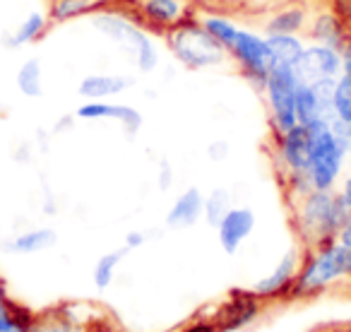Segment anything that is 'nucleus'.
<instances>
[{
	"label": "nucleus",
	"instance_id": "33",
	"mask_svg": "<svg viewBox=\"0 0 351 332\" xmlns=\"http://www.w3.org/2000/svg\"><path fill=\"white\" fill-rule=\"evenodd\" d=\"M337 241H341V244L349 246V248H351V215H349V220H346V224L341 226V231H339V236H337Z\"/></svg>",
	"mask_w": 351,
	"mask_h": 332
},
{
	"label": "nucleus",
	"instance_id": "34",
	"mask_svg": "<svg viewBox=\"0 0 351 332\" xmlns=\"http://www.w3.org/2000/svg\"><path fill=\"white\" fill-rule=\"evenodd\" d=\"M215 330H217L215 322H197V325H191L181 332H215Z\"/></svg>",
	"mask_w": 351,
	"mask_h": 332
},
{
	"label": "nucleus",
	"instance_id": "32",
	"mask_svg": "<svg viewBox=\"0 0 351 332\" xmlns=\"http://www.w3.org/2000/svg\"><path fill=\"white\" fill-rule=\"evenodd\" d=\"M339 195H341V200H344L346 210L351 212V176L346 178L344 183H341V191H339Z\"/></svg>",
	"mask_w": 351,
	"mask_h": 332
},
{
	"label": "nucleus",
	"instance_id": "5",
	"mask_svg": "<svg viewBox=\"0 0 351 332\" xmlns=\"http://www.w3.org/2000/svg\"><path fill=\"white\" fill-rule=\"evenodd\" d=\"M351 277V248L341 241H327L322 246H315L311 255H306L301 263V270L293 282L291 296L308 298L325 292L339 279Z\"/></svg>",
	"mask_w": 351,
	"mask_h": 332
},
{
	"label": "nucleus",
	"instance_id": "7",
	"mask_svg": "<svg viewBox=\"0 0 351 332\" xmlns=\"http://www.w3.org/2000/svg\"><path fill=\"white\" fill-rule=\"evenodd\" d=\"M277 171L282 176V183L287 188L289 198L298 200L306 193H311V181H308V132L303 126H296L291 130L277 135Z\"/></svg>",
	"mask_w": 351,
	"mask_h": 332
},
{
	"label": "nucleus",
	"instance_id": "4",
	"mask_svg": "<svg viewBox=\"0 0 351 332\" xmlns=\"http://www.w3.org/2000/svg\"><path fill=\"white\" fill-rule=\"evenodd\" d=\"M351 212L346 210L344 200L335 191H315L306 193L296 200L293 207V224L296 231L308 246H322L339 236L341 226L346 224Z\"/></svg>",
	"mask_w": 351,
	"mask_h": 332
},
{
	"label": "nucleus",
	"instance_id": "20",
	"mask_svg": "<svg viewBox=\"0 0 351 332\" xmlns=\"http://www.w3.org/2000/svg\"><path fill=\"white\" fill-rule=\"evenodd\" d=\"M308 27V10L301 5H284L265 20V34H298Z\"/></svg>",
	"mask_w": 351,
	"mask_h": 332
},
{
	"label": "nucleus",
	"instance_id": "29",
	"mask_svg": "<svg viewBox=\"0 0 351 332\" xmlns=\"http://www.w3.org/2000/svg\"><path fill=\"white\" fill-rule=\"evenodd\" d=\"M145 239H147V236L142 234V231H128L125 244H123V246H125L128 250H135V248H140V246L145 244Z\"/></svg>",
	"mask_w": 351,
	"mask_h": 332
},
{
	"label": "nucleus",
	"instance_id": "16",
	"mask_svg": "<svg viewBox=\"0 0 351 332\" xmlns=\"http://www.w3.org/2000/svg\"><path fill=\"white\" fill-rule=\"evenodd\" d=\"M306 29H308V36L313 39V44L327 46V49H335V51H339V54L346 44V36H349V25H346L335 10L315 15Z\"/></svg>",
	"mask_w": 351,
	"mask_h": 332
},
{
	"label": "nucleus",
	"instance_id": "12",
	"mask_svg": "<svg viewBox=\"0 0 351 332\" xmlns=\"http://www.w3.org/2000/svg\"><path fill=\"white\" fill-rule=\"evenodd\" d=\"M263 311V301L253 292H239L221 306L215 318V327L219 332H234L250 325Z\"/></svg>",
	"mask_w": 351,
	"mask_h": 332
},
{
	"label": "nucleus",
	"instance_id": "30",
	"mask_svg": "<svg viewBox=\"0 0 351 332\" xmlns=\"http://www.w3.org/2000/svg\"><path fill=\"white\" fill-rule=\"evenodd\" d=\"M207 152H210L212 159L221 161L226 154H229V145H226V142H215V145H210V150H207Z\"/></svg>",
	"mask_w": 351,
	"mask_h": 332
},
{
	"label": "nucleus",
	"instance_id": "27",
	"mask_svg": "<svg viewBox=\"0 0 351 332\" xmlns=\"http://www.w3.org/2000/svg\"><path fill=\"white\" fill-rule=\"evenodd\" d=\"M231 210V198L224 188H217L205 198V210H202V220L210 226H219V222L224 220V215Z\"/></svg>",
	"mask_w": 351,
	"mask_h": 332
},
{
	"label": "nucleus",
	"instance_id": "15",
	"mask_svg": "<svg viewBox=\"0 0 351 332\" xmlns=\"http://www.w3.org/2000/svg\"><path fill=\"white\" fill-rule=\"evenodd\" d=\"M135 87V78L130 75H84L77 84V94L84 102H106L111 97H121Z\"/></svg>",
	"mask_w": 351,
	"mask_h": 332
},
{
	"label": "nucleus",
	"instance_id": "22",
	"mask_svg": "<svg viewBox=\"0 0 351 332\" xmlns=\"http://www.w3.org/2000/svg\"><path fill=\"white\" fill-rule=\"evenodd\" d=\"M267 44L269 51H272L274 65L298 68L303 51H306V44L298 39V34H267Z\"/></svg>",
	"mask_w": 351,
	"mask_h": 332
},
{
	"label": "nucleus",
	"instance_id": "21",
	"mask_svg": "<svg viewBox=\"0 0 351 332\" xmlns=\"http://www.w3.org/2000/svg\"><path fill=\"white\" fill-rule=\"evenodd\" d=\"M56 241H58V234L53 229H49V226H41V229H29L17 234L5 248L17 255H34L53 248Z\"/></svg>",
	"mask_w": 351,
	"mask_h": 332
},
{
	"label": "nucleus",
	"instance_id": "36",
	"mask_svg": "<svg viewBox=\"0 0 351 332\" xmlns=\"http://www.w3.org/2000/svg\"><path fill=\"white\" fill-rule=\"evenodd\" d=\"M10 303V298H8V292H5V284L0 282V308L3 306H8Z\"/></svg>",
	"mask_w": 351,
	"mask_h": 332
},
{
	"label": "nucleus",
	"instance_id": "17",
	"mask_svg": "<svg viewBox=\"0 0 351 332\" xmlns=\"http://www.w3.org/2000/svg\"><path fill=\"white\" fill-rule=\"evenodd\" d=\"M202 210H205V195L200 193V188H188L176 198L171 210L166 212V226L188 229L202 220Z\"/></svg>",
	"mask_w": 351,
	"mask_h": 332
},
{
	"label": "nucleus",
	"instance_id": "19",
	"mask_svg": "<svg viewBox=\"0 0 351 332\" xmlns=\"http://www.w3.org/2000/svg\"><path fill=\"white\" fill-rule=\"evenodd\" d=\"M108 5H113L111 0H53L49 17L53 25H65V22L80 20V17H92L94 12Z\"/></svg>",
	"mask_w": 351,
	"mask_h": 332
},
{
	"label": "nucleus",
	"instance_id": "28",
	"mask_svg": "<svg viewBox=\"0 0 351 332\" xmlns=\"http://www.w3.org/2000/svg\"><path fill=\"white\" fill-rule=\"evenodd\" d=\"M341 73L351 78V27H349V36H346L344 49H341Z\"/></svg>",
	"mask_w": 351,
	"mask_h": 332
},
{
	"label": "nucleus",
	"instance_id": "3",
	"mask_svg": "<svg viewBox=\"0 0 351 332\" xmlns=\"http://www.w3.org/2000/svg\"><path fill=\"white\" fill-rule=\"evenodd\" d=\"M92 29L111 39L116 46H121L125 54H130L132 63L140 73H154L161 63L159 46L154 44L149 34L140 27V22L125 10V8H116V3L104 10L94 12L89 17Z\"/></svg>",
	"mask_w": 351,
	"mask_h": 332
},
{
	"label": "nucleus",
	"instance_id": "35",
	"mask_svg": "<svg viewBox=\"0 0 351 332\" xmlns=\"http://www.w3.org/2000/svg\"><path fill=\"white\" fill-rule=\"evenodd\" d=\"M84 332H123V330H116V327H111V325H92Z\"/></svg>",
	"mask_w": 351,
	"mask_h": 332
},
{
	"label": "nucleus",
	"instance_id": "25",
	"mask_svg": "<svg viewBox=\"0 0 351 332\" xmlns=\"http://www.w3.org/2000/svg\"><path fill=\"white\" fill-rule=\"evenodd\" d=\"M32 325H34V316L27 308L17 306L12 301L0 308V332L32 330Z\"/></svg>",
	"mask_w": 351,
	"mask_h": 332
},
{
	"label": "nucleus",
	"instance_id": "8",
	"mask_svg": "<svg viewBox=\"0 0 351 332\" xmlns=\"http://www.w3.org/2000/svg\"><path fill=\"white\" fill-rule=\"evenodd\" d=\"M298 84H301L298 68L274 65V68L269 70L263 92H265V97H267L269 123H272L274 135H282V132L298 126V116H296Z\"/></svg>",
	"mask_w": 351,
	"mask_h": 332
},
{
	"label": "nucleus",
	"instance_id": "11",
	"mask_svg": "<svg viewBox=\"0 0 351 332\" xmlns=\"http://www.w3.org/2000/svg\"><path fill=\"white\" fill-rule=\"evenodd\" d=\"M301 263H303V255L298 253V250H289L267 277H263L260 282H255L253 287H250V292H253L260 301H272V298H279V296H289L293 289V282H296L298 270H301Z\"/></svg>",
	"mask_w": 351,
	"mask_h": 332
},
{
	"label": "nucleus",
	"instance_id": "26",
	"mask_svg": "<svg viewBox=\"0 0 351 332\" xmlns=\"http://www.w3.org/2000/svg\"><path fill=\"white\" fill-rule=\"evenodd\" d=\"M332 108H335L337 121L351 126V78L341 73L332 92Z\"/></svg>",
	"mask_w": 351,
	"mask_h": 332
},
{
	"label": "nucleus",
	"instance_id": "10",
	"mask_svg": "<svg viewBox=\"0 0 351 332\" xmlns=\"http://www.w3.org/2000/svg\"><path fill=\"white\" fill-rule=\"evenodd\" d=\"M298 75L308 84H337L341 75V54L320 44H311L303 51Z\"/></svg>",
	"mask_w": 351,
	"mask_h": 332
},
{
	"label": "nucleus",
	"instance_id": "1",
	"mask_svg": "<svg viewBox=\"0 0 351 332\" xmlns=\"http://www.w3.org/2000/svg\"><path fill=\"white\" fill-rule=\"evenodd\" d=\"M202 25L212 32L217 41L224 46V51L229 54V58L236 60L239 70L243 73V78L250 84L263 89L267 82L269 70L274 68L272 51L267 44V34H258L253 29L236 25L234 20L224 15H205Z\"/></svg>",
	"mask_w": 351,
	"mask_h": 332
},
{
	"label": "nucleus",
	"instance_id": "9",
	"mask_svg": "<svg viewBox=\"0 0 351 332\" xmlns=\"http://www.w3.org/2000/svg\"><path fill=\"white\" fill-rule=\"evenodd\" d=\"M125 10L140 25H147L156 32H171L193 17V8L186 0H130Z\"/></svg>",
	"mask_w": 351,
	"mask_h": 332
},
{
	"label": "nucleus",
	"instance_id": "6",
	"mask_svg": "<svg viewBox=\"0 0 351 332\" xmlns=\"http://www.w3.org/2000/svg\"><path fill=\"white\" fill-rule=\"evenodd\" d=\"M166 46L183 68L191 70L217 68L229 58L224 46L212 36V32L202 25V20H195V17L166 32Z\"/></svg>",
	"mask_w": 351,
	"mask_h": 332
},
{
	"label": "nucleus",
	"instance_id": "14",
	"mask_svg": "<svg viewBox=\"0 0 351 332\" xmlns=\"http://www.w3.org/2000/svg\"><path fill=\"white\" fill-rule=\"evenodd\" d=\"M255 229V215L248 207H231L217 226V239L226 255H236Z\"/></svg>",
	"mask_w": 351,
	"mask_h": 332
},
{
	"label": "nucleus",
	"instance_id": "2",
	"mask_svg": "<svg viewBox=\"0 0 351 332\" xmlns=\"http://www.w3.org/2000/svg\"><path fill=\"white\" fill-rule=\"evenodd\" d=\"M308 132V181L315 191H335L351 147V126L341 121H313Z\"/></svg>",
	"mask_w": 351,
	"mask_h": 332
},
{
	"label": "nucleus",
	"instance_id": "13",
	"mask_svg": "<svg viewBox=\"0 0 351 332\" xmlns=\"http://www.w3.org/2000/svg\"><path fill=\"white\" fill-rule=\"evenodd\" d=\"M75 116L82 121H116L123 126L128 135H135L142 128V113L128 104H111V102H84L77 106Z\"/></svg>",
	"mask_w": 351,
	"mask_h": 332
},
{
	"label": "nucleus",
	"instance_id": "18",
	"mask_svg": "<svg viewBox=\"0 0 351 332\" xmlns=\"http://www.w3.org/2000/svg\"><path fill=\"white\" fill-rule=\"evenodd\" d=\"M51 25H53V22H51V17L46 15V12H39V10L29 12L15 29L8 32L5 39H3V46H8L10 51H17L29 44H36V41L49 32Z\"/></svg>",
	"mask_w": 351,
	"mask_h": 332
},
{
	"label": "nucleus",
	"instance_id": "23",
	"mask_svg": "<svg viewBox=\"0 0 351 332\" xmlns=\"http://www.w3.org/2000/svg\"><path fill=\"white\" fill-rule=\"evenodd\" d=\"M15 84L20 89L22 97L27 99H39L44 94V65L39 58H27L25 63L17 68Z\"/></svg>",
	"mask_w": 351,
	"mask_h": 332
},
{
	"label": "nucleus",
	"instance_id": "24",
	"mask_svg": "<svg viewBox=\"0 0 351 332\" xmlns=\"http://www.w3.org/2000/svg\"><path fill=\"white\" fill-rule=\"evenodd\" d=\"M125 255H128V248L123 246V248H118V250H108V253H104L101 258L97 260L94 272H92V279H94V284H97V289L111 287L113 279H116L118 268H121V263H123Z\"/></svg>",
	"mask_w": 351,
	"mask_h": 332
},
{
	"label": "nucleus",
	"instance_id": "31",
	"mask_svg": "<svg viewBox=\"0 0 351 332\" xmlns=\"http://www.w3.org/2000/svg\"><path fill=\"white\" fill-rule=\"evenodd\" d=\"M159 186H161V191H166V188L171 186V166L166 164H161V171H159Z\"/></svg>",
	"mask_w": 351,
	"mask_h": 332
}]
</instances>
